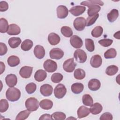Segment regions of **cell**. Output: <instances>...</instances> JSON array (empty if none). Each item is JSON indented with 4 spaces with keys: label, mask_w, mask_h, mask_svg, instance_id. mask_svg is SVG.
<instances>
[{
    "label": "cell",
    "mask_w": 120,
    "mask_h": 120,
    "mask_svg": "<svg viewBox=\"0 0 120 120\" xmlns=\"http://www.w3.org/2000/svg\"><path fill=\"white\" fill-rule=\"evenodd\" d=\"M89 89L92 91H96L99 89L101 86V83L97 79H92L90 80L88 84Z\"/></svg>",
    "instance_id": "e0dca14e"
},
{
    "label": "cell",
    "mask_w": 120,
    "mask_h": 120,
    "mask_svg": "<svg viewBox=\"0 0 120 120\" xmlns=\"http://www.w3.org/2000/svg\"><path fill=\"white\" fill-rule=\"evenodd\" d=\"M52 117L53 120H64L66 119V114L61 112H56L53 113L52 115Z\"/></svg>",
    "instance_id": "ab89813d"
},
{
    "label": "cell",
    "mask_w": 120,
    "mask_h": 120,
    "mask_svg": "<svg viewBox=\"0 0 120 120\" xmlns=\"http://www.w3.org/2000/svg\"><path fill=\"white\" fill-rule=\"evenodd\" d=\"M7 85L9 87H13L16 85L17 82V76L13 74L8 75L5 78Z\"/></svg>",
    "instance_id": "4fadbf2b"
},
{
    "label": "cell",
    "mask_w": 120,
    "mask_h": 120,
    "mask_svg": "<svg viewBox=\"0 0 120 120\" xmlns=\"http://www.w3.org/2000/svg\"><path fill=\"white\" fill-rule=\"evenodd\" d=\"M83 85L80 82H76L73 83L71 87L72 91L75 94H78L81 93L83 91Z\"/></svg>",
    "instance_id": "603a6c76"
},
{
    "label": "cell",
    "mask_w": 120,
    "mask_h": 120,
    "mask_svg": "<svg viewBox=\"0 0 120 120\" xmlns=\"http://www.w3.org/2000/svg\"><path fill=\"white\" fill-rule=\"evenodd\" d=\"M74 57L76 61L79 63H84L86 61L87 56L84 51L82 49H77L74 53Z\"/></svg>",
    "instance_id": "8992f818"
},
{
    "label": "cell",
    "mask_w": 120,
    "mask_h": 120,
    "mask_svg": "<svg viewBox=\"0 0 120 120\" xmlns=\"http://www.w3.org/2000/svg\"><path fill=\"white\" fill-rule=\"evenodd\" d=\"M99 15L98 14H97L92 16H88L86 20V26H90L93 25L99 17Z\"/></svg>",
    "instance_id": "60d3db41"
},
{
    "label": "cell",
    "mask_w": 120,
    "mask_h": 120,
    "mask_svg": "<svg viewBox=\"0 0 120 120\" xmlns=\"http://www.w3.org/2000/svg\"><path fill=\"white\" fill-rule=\"evenodd\" d=\"M30 114V111L28 110H25L20 112L15 118L16 120H24L28 118Z\"/></svg>",
    "instance_id": "8d00e7d4"
},
{
    "label": "cell",
    "mask_w": 120,
    "mask_h": 120,
    "mask_svg": "<svg viewBox=\"0 0 120 120\" xmlns=\"http://www.w3.org/2000/svg\"><path fill=\"white\" fill-rule=\"evenodd\" d=\"M39 120H53L52 118V116L49 114H44L40 116V117L39 119Z\"/></svg>",
    "instance_id": "681fc988"
},
{
    "label": "cell",
    "mask_w": 120,
    "mask_h": 120,
    "mask_svg": "<svg viewBox=\"0 0 120 120\" xmlns=\"http://www.w3.org/2000/svg\"><path fill=\"white\" fill-rule=\"evenodd\" d=\"M9 104L8 101L5 99H2L0 100V112H5L8 108Z\"/></svg>",
    "instance_id": "ee69618b"
},
{
    "label": "cell",
    "mask_w": 120,
    "mask_h": 120,
    "mask_svg": "<svg viewBox=\"0 0 120 120\" xmlns=\"http://www.w3.org/2000/svg\"><path fill=\"white\" fill-rule=\"evenodd\" d=\"M0 74L1 75L4 72L5 70V65L4 63L2 61L0 62Z\"/></svg>",
    "instance_id": "f907efd6"
},
{
    "label": "cell",
    "mask_w": 120,
    "mask_h": 120,
    "mask_svg": "<svg viewBox=\"0 0 120 120\" xmlns=\"http://www.w3.org/2000/svg\"><path fill=\"white\" fill-rule=\"evenodd\" d=\"M75 29L77 31H82L86 26V20L84 17H79L75 19L73 22Z\"/></svg>",
    "instance_id": "52a82bcc"
},
{
    "label": "cell",
    "mask_w": 120,
    "mask_h": 120,
    "mask_svg": "<svg viewBox=\"0 0 120 120\" xmlns=\"http://www.w3.org/2000/svg\"><path fill=\"white\" fill-rule=\"evenodd\" d=\"M76 66V64L74 62V58H70L64 62L63 68L66 72L71 73L74 71Z\"/></svg>",
    "instance_id": "5b68a950"
},
{
    "label": "cell",
    "mask_w": 120,
    "mask_h": 120,
    "mask_svg": "<svg viewBox=\"0 0 120 120\" xmlns=\"http://www.w3.org/2000/svg\"><path fill=\"white\" fill-rule=\"evenodd\" d=\"M60 40V36L55 33H50L48 36V41L52 45H55L58 44Z\"/></svg>",
    "instance_id": "ac0fdd59"
},
{
    "label": "cell",
    "mask_w": 120,
    "mask_h": 120,
    "mask_svg": "<svg viewBox=\"0 0 120 120\" xmlns=\"http://www.w3.org/2000/svg\"><path fill=\"white\" fill-rule=\"evenodd\" d=\"M21 41V38L18 37H12L9 39L8 43L11 48H15L19 46Z\"/></svg>",
    "instance_id": "d4e9b609"
},
{
    "label": "cell",
    "mask_w": 120,
    "mask_h": 120,
    "mask_svg": "<svg viewBox=\"0 0 120 120\" xmlns=\"http://www.w3.org/2000/svg\"><path fill=\"white\" fill-rule=\"evenodd\" d=\"M119 33H120V31H117V32L115 33V34H114V35H113L114 37L115 38H116L118 39H120V34H119Z\"/></svg>",
    "instance_id": "816d5d0a"
},
{
    "label": "cell",
    "mask_w": 120,
    "mask_h": 120,
    "mask_svg": "<svg viewBox=\"0 0 120 120\" xmlns=\"http://www.w3.org/2000/svg\"><path fill=\"white\" fill-rule=\"evenodd\" d=\"M70 43L73 47L76 49L80 48L83 45L82 39L77 35H73L71 37Z\"/></svg>",
    "instance_id": "9c48e42d"
},
{
    "label": "cell",
    "mask_w": 120,
    "mask_h": 120,
    "mask_svg": "<svg viewBox=\"0 0 120 120\" xmlns=\"http://www.w3.org/2000/svg\"><path fill=\"white\" fill-rule=\"evenodd\" d=\"M85 72L82 69L77 68L74 73V77L77 80H82L85 77Z\"/></svg>",
    "instance_id": "4dcf8cb0"
},
{
    "label": "cell",
    "mask_w": 120,
    "mask_h": 120,
    "mask_svg": "<svg viewBox=\"0 0 120 120\" xmlns=\"http://www.w3.org/2000/svg\"><path fill=\"white\" fill-rule=\"evenodd\" d=\"M86 10V8L82 6H75L71 8L69 12L73 15L77 16L82 14Z\"/></svg>",
    "instance_id": "9a60e30c"
},
{
    "label": "cell",
    "mask_w": 120,
    "mask_h": 120,
    "mask_svg": "<svg viewBox=\"0 0 120 120\" xmlns=\"http://www.w3.org/2000/svg\"><path fill=\"white\" fill-rule=\"evenodd\" d=\"M9 25L8 21L3 18L0 19V33L7 32L8 30Z\"/></svg>",
    "instance_id": "f546056e"
},
{
    "label": "cell",
    "mask_w": 120,
    "mask_h": 120,
    "mask_svg": "<svg viewBox=\"0 0 120 120\" xmlns=\"http://www.w3.org/2000/svg\"><path fill=\"white\" fill-rule=\"evenodd\" d=\"M6 98L10 101H16L20 98L21 91L16 88L10 87L6 91Z\"/></svg>",
    "instance_id": "6da1fadb"
},
{
    "label": "cell",
    "mask_w": 120,
    "mask_h": 120,
    "mask_svg": "<svg viewBox=\"0 0 120 120\" xmlns=\"http://www.w3.org/2000/svg\"><path fill=\"white\" fill-rule=\"evenodd\" d=\"M63 75L59 73H55L52 74L51 76V81L54 83H59L63 79Z\"/></svg>",
    "instance_id": "b9f144b4"
},
{
    "label": "cell",
    "mask_w": 120,
    "mask_h": 120,
    "mask_svg": "<svg viewBox=\"0 0 120 120\" xmlns=\"http://www.w3.org/2000/svg\"><path fill=\"white\" fill-rule=\"evenodd\" d=\"M113 117L112 114L109 112H106L102 114L99 119L100 120H112Z\"/></svg>",
    "instance_id": "bcb514c9"
},
{
    "label": "cell",
    "mask_w": 120,
    "mask_h": 120,
    "mask_svg": "<svg viewBox=\"0 0 120 120\" xmlns=\"http://www.w3.org/2000/svg\"><path fill=\"white\" fill-rule=\"evenodd\" d=\"M69 11L68 8L64 5H60L57 8V15L58 18L64 19L66 18L68 14Z\"/></svg>",
    "instance_id": "7c38bea8"
},
{
    "label": "cell",
    "mask_w": 120,
    "mask_h": 120,
    "mask_svg": "<svg viewBox=\"0 0 120 120\" xmlns=\"http://www.w3.org/2000/svg\"><path fill=\"white\" fill-rule=\"evenodd\" d=\"M85 45L86 49L90 52L94 51L95 49L94 43L92 39L90 38H86L85 39Z\"/></svg>",
    "instance_id": "d590c367"
},
{
    "label": "cell",
    "mask_w": 120,
    "mask_h": 120,
    "mask_svg": "<svg viewBox=\"0 0 120 120\" xmlns=\"http://www.w3.org/2000/svg\"><path fill=\"white\" fill-rule=\"evenodd\" d=\"M102 63V59L101 57L98 54L93 55L90 59V64L94 68H99Z\"/></svg>",
    "instance_id": "5bb4252c"
},
{
    "label": "cell",
    "mask_w": 120,
    "mask_h": 120,
    "mask_svg": "<svg viewBox=\"0 0 120 120\" xmlns=\"http://www.w3.org/2000/svg\"><path fill=\"white\" fill-rule=\"evenodd\" d=\"M36 89L37 85L34 82L29 83L25 86V90L26 92L29 94L33 93L36 91Z\"/></svg>",
    "instance_id": "7bdbcfd3"
},
{
    "label": "cell",
    "mask_w": 120,
    "mask_h": 120,
    "mask_svg": "<svg viewBox=\"0 0 120 120\" xmlns=\"http://www.w3.org/2000/svg\"><path fill=\"white\" fill-rule=\"evenodd\" d=\"M89 108L85 106H81L77 110V113L78 118L79 119L87 117L90 114Z\"/></svg>",
    "instance_id": "d6986e66"
},
{
    "label": "cell",
    "mask_w": 120,
    "mask_h": 120,
    "mask_svg": "<svg viewBox=\"0 0 120 120\" xmlns=\"http://www.w3.org/2000/svg\"><path fill=\"white\" fill-rule=\"evenodd\" d=\"M0 55L2 56L6 54L7 51H8V48L5 44L0 42Z\"/></svg>",
    "instance_id": "7dc6e473"
},
{
    "label": "cell",
    "mask_w": 120,
    "mask_h": 120,
    "mask_svg": "<svg viewBox=\"0 0 120 120\" xmlns=\"http://www.w3.org/2000/svg\"><path fill=\"white\" fill-rule=\"evenodd\" d=\"M81 5L86 6L87 7H89L92 5H100V6H103L104 5V2L102 1L101 0H87V1H84L82 2H81L80 4Z\"/></svg>",
    "instance_id": "f35d334b"
},
{
    "label": "cell",
    "mask_w": 120,
    "mask_h": 120,
    "mask_svg": "<svg viewBox=\"0 0 120 120\" xmlns=\"http://www.w3.org/2000/svg\"><path fill=\"white\" fill-rule=\"evenodd\" d=\"M53 91L52 87L49 84H44L40 88L41 94L45 97H48L52 95Z\"/></svg>",
    "instance_id": "8fae6325"
},
{
    "label": "cell",
    "mask_w": 120,
    "mask_h": 120,
    "mask_svg": "<svg viewBox=\"0 0 120 120\" xmlns=\"http://www.w3.org/2000/svg\"><path fill=\"white\" fill-rule=\"evenodd\" d=\"M45 50L42 45H37L34 49V55L38 59H43L45 55Z\"/></svg>",
    "instance_id": "2e32d148"
},
{
    "label": "cell",
    "mask_w": 120,
    "mask_h": 120,
    "mask_svg": "<svg viewBox=\"0 0 120 120\" xmlns=\"http://www.w3.org/2000/svg\"><path fill=\"white\" fill-rule=\"evenodd\" d=\"M89 110L91 113L94 115H97L100 113L102 112L103 107L99 103H95L90 106Z\"/></svg>",
    "instance_id": "7402d4cb"
},
{
    "label": "cell",
    "mask_w": 120,
    "mask_h": 120,
    "mask_svg": "<svg viewBox=\"0 0 120 120\" xmlns=\"http://www.w3.org/2000/svg\"><path fill=\"white\" fill-rule=\"evenodd\" d=\"M101 8L98 5H92L89 7L87 13L89 16H92L98 14Z\"/></svg>",
    "instance_id": "83f0119b"
},
{
    "label": "cell",
    "mask_w": 120,
    "mask_h": 120,
    "mask_svg": "<svg viewBox=\"0 0 120 120\" xmlns=\"http://www.w3.org/2000/svg\"><path fill=\"white\" fill-rule=\"evenodd\" d=\"M40 107L44 110H49L53 106V102L50 99H45L41 100L39 103Z\"/></svg>",
    "instance_id": "cb8c5ba5"
},
{
    "label": "cell",
    "mask_w": 120,
    "mask_h": 120,
    "mask_svg": "<svg viewBox=\"0 0 120 120\" xmlns=\"http://www.w3.org/2000/svg\"><path fill=\"white\" fill-rule=\"evenodd\" d=\"M82 101L84 105L86 106H91L93 103L92 98L89 94H84L82 97Z\"/></svg>",
    "instance_id": "836d02e7"
},
{
    "label": "cell",
    "mask_w": 120,
    "mask_h": 120,
    "mask_svg": "<svg viewBox=\"0 0 120 120\" xmlns=\"http://www.w3.org/2000/svg\"><path fill=\"white\" fill-rule=\"evenodd\" d=\"M33 45V42L31 40L27 39L22 42L21 45V48L23 51H28L32 48Z\"/></svg>",
    "instance_id": "f1b7e54d"
},
{
    "label": "cell",
    "mask_w": 120,
    "mask_h": 120,
    "mask_svg": "<svg viewBox=\"0 0 120 120\" xmlns=\"http://www.w3.org/2000/svg\"><path fill=\"white\" fill-rule=\"evenodd\" d=\"M117 55V52L114 48H110L104 53V57L105 59L114 58Z\"/></svg>",
    "instance_id": "74e56055"
},
{
    "label": "cell",
    "mask_w": 120,
    "mask_h": 120,
    "mask_svg": "<svg viewBox=\"0 0 120 120\" xmlns=\"http://www.w3.org/2000/svg\"><path fill=\"white\" fill-rule=\"evenodd\" d=\"M113 40L109 38H104L98 41V43L104 47H108L112 45Z\"/></svg>",
    "instance_id": "f6af8a7d"
},
{
    "label": "cell",
    "mask_w": 120,
    "mask_h": 120,
    "mask_svg": "<svg viewBox=\"0 0 120 120\" xmlns=\"http://www.w3.org/2000/svg\"><path fill=\"white\" fill-rule=\"evenodd\" d=\"M60 31L61 34L65 37L69 38L73 35V31L71 28L68 26H65L61 27Z\"/></svg>",
    "instance_id": "d6a6232c"
},
{
    "label": "cell",
    "mask_w": 120,
    "mask_h": 120,
    "mask_svg": "<svg viewBox=\"0 0 120 120\" xmlns=\"http://www.w3.org/2000/svg\"><path fill=\"white\" fill-rule=\"evenodd\" d=\"M25 107L29 111L33 112L36 111L39 107V102L35 98H30L25 102Z\"/></svg>",
    "instance_id": "7a4b0ae2"
},
{
    "label": "cell",
    "mask_w": 120,
    "mask_h": 120,
    "mask_svg": "<svg viewBox=\"0 0 120 120\" xmlns=\"http://www.w3.org/2000/svg\"><path fill=\"white\" fill-rule=\"evenodd\" d=\"M118 16L119 11L116 9H112L107 15L108 20L111 22H113L116 21Z\"/></svg>",
    "instance_id": "484cf974"
},
{
    "label": "cell",
    "mask_w": 120,
    "mask_h": 120,
    "mask_svg": "<svg viewBox=\"0 0 120 120\" xmlns=\"http://www.w3.org/2000/svg\"><path fill=\"white\" fill-rule=\"evenodd\" d=\"M33 67L30 66L22 67L20 70L19 74L23 78H29L30 77L32 73Z\"/></svg>",
    "instance_id": "30bf717a"
},
{
    "label": "cell",
    "mask_w": 120,
    "mask_h": 120,
    "mask_svg": "<svg viewBox=\"0 0 120 120\" xmlns=\"http://www.w3.org/2000/svg\"><path fill=\"white\" fill-rule=\"evenodd\" d=\"M50 57L52 59L60 60L64 56L63 51L59 48H54L51 50L49 52Z\"/></svg>",
    "instance_id": "ba28073f"
},
{
    "label": "cell",
    "mask_w": 120,
    "mask_h": 120,
    "mask_svg": "<svg viewBox=\"0 0 120 120\" xmlns=\"http://www.w3.org/2000/svg\"><path fill=\"white\" fill-rule=\"evenodd\" d=\"M118 67L115 65H110L106 69L105 73L106 75L109 76H112L115 75L118 71Z\"/></svg>",
    "instance_id": "1f68e13d"
},
{
    "label": "cell",
    "mask_w": 120,
    "mask_h": 120,
    "mask_svg": "<svg viewBox=\"0 0 120 120\" xmlns=\"http://www.w3.org/2000/svg\"><path fill=\"white\" fill-rule=\"evenodd\" d=\"M43 67L45 71L49 73H52L57 70V64L55 61L50 59H48L44 62Z\"/></svg>",
    "instance_id": "3957f363"
},
{
    "label": "cell",
    "mask_w": 120,
    "mask_h": 120,
    "mask_svg": "<svg viewBox=\"0 0 120 120\" xmlns=\"http://www.w3.org/2000/svg\"><path fill=\"white\" fill-rule=\"evenodd\" d=\"M67 89L66 87L61 83L58 84L54 90V94L55 97L59 99L63 98L66 95Z\"/></svg>",
    "instance_id": "277c9868"
},
{
    "label": "cell",
    "mask_w": 120,
    "mask_h": 120,
    "mask_svg": "<svg viewBox=\"0 0 120 120\" xmlns=\"http://www.w3.org/2000/svg\"><path fill=\"white\" fill-rule=\"evenodd\" d=\"M47 76V74L45 70L43 69L38 70L34 75V78L36 81L40 82L44 81Z\"/></svg>",
    "instance_id": "ffe728a7"
},
{
    "label": "cell",
    "mask_w": 120,
    "mask_h": 120,
    "mask_svg": "<svg viewBox=\"0 0 120 120\" xmlns=\"http://www.w3.org/2000/svg\"><path fill=\"white\" fill-rule=\"evenodd\" d=\"M103 32V29L100 26L95 27L91 31V34L94 38H98L100 37Z\"/></svg>",
    "instance_id": "e575fe53"
},
{
    "label": "cell",
    "mask_w": 120,
    "mask_h": 120,
    "mask_svg": "<svg viewBox=\"0 0 120 120\" xmlns=\"http://www.w3.org/2000/svg\"><path fill=\"white\" fill-rule=\"evenodd\" d=\"M21 32V29L16 24H11L9 25L7 33L9 35H17Z\"/></svg>",
    "instance_id": "44dd1931"
},
{
    "label": "cell",
    "mask_w": 120,
    "mask_h": 120,
    "mask_svg": "<svg viewBox=\"0 0 120 120\" xmlns=\"http://www.w3.org/2000/svg\"><path fill=\"white\" fill-rule=\"evenodd\" d=\"M19 58L15 55H12L9 56L7 60V62L8 65L11 67H14L17 66L20 63Z\"/></svg>",
    "instance_id": "4316f807"
},
{
    "label": "cell",
    "mask_w": 120,
    "mask_h": 120,
    "mask_svg": "<svg viewBox=\"0 0 120 120\" xmlns=\"http://www.w3.org/2000/svg\"><path fill=\"white\" fill-rule=\"evenodd\" d=\"M8 8V4L5 1H1L0 2V12H4Z\"/></svg>",
    "instance_id": "c3c4849f"
}]
</instances>
